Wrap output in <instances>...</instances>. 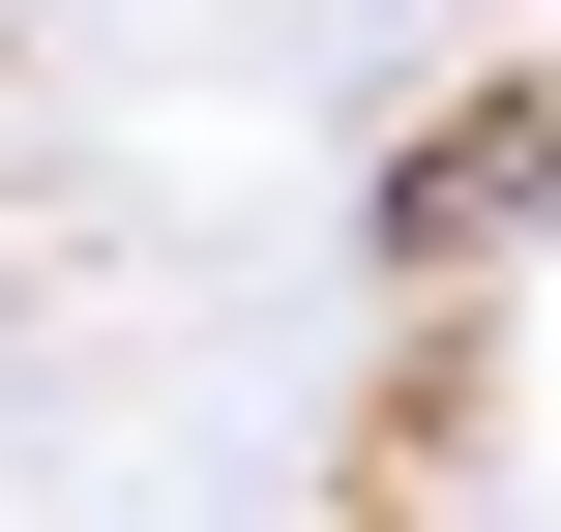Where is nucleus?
Segmentation results:
<instances>
[{"mask_svg":"<svg viewBox=\"0 0 561 532\" xmlns=\"http://www.w3.org/2000/svg\"><path fill=\"white\" fill-rule=\"evenodd\" d=\"M503 237H561V89L414 118V178H385V267H503Z\"/></svg>","mask_w":561,"mask_h":532,"instance_id":"obj_1","label":"nucleus"}]
</instances>
